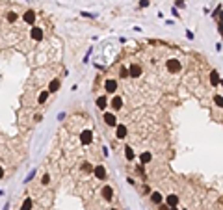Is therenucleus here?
<instances>
[{"label":"nucleus","instance_id":"nucleus-1","mask_svg":"<svg viewBox=\"0 0 223 210\" xmlns=\"http://www.w3.org/2000/svg\"><path fill=\"white\" fill-rule=\"evenodd\" d=\"M104 89H106V93H108V95H114V93L117 91V80L108 78L106 82H104Z\"/></svg>","mask_w":223,"mask_h":210},{"label":"nucleus","instance_id":"nucleus-2","mask_svg":"<svg viewBox=\"0 0 223 210\" xmlns=\"http://www.w3.org/2000/svg\"><path fill=\"white\" fill-rule=\"evenodd\" d=\"M180 69H182V65H180L179 60H167V71L169 73H180Z\"/></svg>","mask_w":223,"mask_h":210},{"label":"nucleus","instance_id":"nucleus-3","mask_svg":"<svg viewBox=\"0 0 223 210\" xmlns=\"http://www.w3.org/2000/svg\"><path fill=\"white\" fill-rule=\"evenodd\" d=\"M93 141V132L91 130H82V134H80V143L82 145H89V143H91Z\"/></svg>","mask_w":223,"mask_h":210},{"label":"nucleus","instance_id":"nucleus-4","mask_svg":"<svg viewBox=\"0 0 223 210\" xmlns=\"http://www.w3.org/2000/svg\"><path fill=\"white\" fill-rule=\"evenodd\" d=\"M128 76H132V78H139V76H141V65L139 63H130Z\"/></svg>","mask_w":223,"mask_h":210},{"label":"nucleus","instance_id":"nucleus-5","mask_svg":"<svg viewBox=\"0 0 223 210\" xmlns=\"http://www.w3.org/2000/svg\"><path fill=\"white\" fill-rule=\"evenodd\" d=\"M93 173H95V177L99 179V180H106V169H104V166L97 164V166L93 167Z\"/></svg>","mask_w":223,"mask_h":210},{"label":"nucleus","instance_id":"nucleus-6","mask_svg":"<svg viewBox=\"0 0 223 210\" xmlns=\"http://www.w3.org/2000/svg\"><path fill=\"white\" fill-rule=\"evenodd\" d=\"M108 106H112V108H114L115 112H117V110H121V108H123V97H119V95H114V97H112V102L108 104Z\"/></svg>","mask_w":223,"mask_h":210},{"label":"nucleus","instance_id":"nucleus-7","mask_svg":"<svg viewBox=\"0 0 223 210\" xmlns=\"http://www.w3.org/2000/svg\"><path fill=\"white\" fill-rule=\"evenodd\" d=\"M36 15H37V13L34 11V9H28L24 15H23V20H24L26 24H34V23H36V19H37Z\"/></svg>","mask_w":223,"mask_h":210},{"label":"nucleus","instance_id":"nucleus-8","mask_svg":"<svg viewBox=\"0 0 223 210\" xmlns=\"http://www.w3.org/2000/svg\"><path fill=\"white\" fill-rule=\"evenodd\" d=\"M128 134V130H127V125H115V136L119 138V139H125Z\"/></svg>","mask_w":223,"mask_h":210},{"label":"nucleus","instance_id":"nucleus-9","mask_svg":"<svg viewBox=\"0 0 223 210\" xmlns=\"http://www.w3.org/2000/svg\"><path fill=\"white\" fill-rule=\"evenodd\" d=\"M101 195H102L106 201H112V197H114V188H112L110 184H106V186L101 190Z\"/></svg>","mask_w":223,"mask_h":210},{"label":"nucleus","instance_id":"nucleus-10","mask_svg":"<svg viewBox=\"0 0 223 210\" xmlns=\"http://www.w3.org/2000/svg\"><path fill=\"white\" fill-rule=\"evenodd\" d=\"M104 123H106L108 127H115V125H117L115 114H110V112H106V114H104Z\"/></svg>","mask_w":223,"mask_h":210},{"label":"nucleus","instance_id":"nucleus-11","mask_svg":"<svg viewBox=\"0 0 223 210\" xmlns=\"http://www.w3.org/2000/svg\"><path fill=\"white\" fill-rule=\"evenodd\" d=\"M30 32H32L30 36H32V39H34V41H41V39H43V30H41L39 26H34Z\"/></svg>","mask_w":223,"mask_h":210},{"label":"nucleus","instance_id":"nucleus-12","mask_svg":"<svg viewBox=\"0 0 223 210\" xmlns=\"http://www.w3.org/2000/svg\"><path fill=\"white\" fill-rule=\"evenodd\" d=\"M97 108L99 110H106L108 108V97L106 95H101L99 99H97Z\"/></svg>","mask_w":223,"mask_h":210},{"label":"nucleus","instance_id":"nucleus-13","mask_svg":"<svg viewBox=\"0 0 223 210\" xmlns=\"http://www.w3.org/2000/svg\"><path fill=\"white\" fill-rule=\"evenodd\" d=\"M152 160V155L149 151H145V152H141V155H139V162H141V166H145V164H149Z\"/></svg>","mask_w":223,"mask_h":210},{"label":"nucleus","instance_id":"nucleus-14","mask_svg":"<svg viewBox=\"0 0 223 210\" xmlns=\"http://www.w3.org/2000/svg\"><path fill=\"white\" fill-rule=\"evenodd\" d=\"M151 201L154 203V205H162L164 197H162V193H160V192H152V193H151Z\"/></svg>","mask_w":223,"mask_h":210},{"label":"nucleus","instance_id":"nucleus-15","mask_svg":"<svg viewBox=\"0 0 223 210\" xmlns=\"http://www.w3.org/2000/svg\"><path fill=\"white\" fill-rule=\"evenodd\" d=\"M60 86H61L60 80H58V78H54V80L50 82V86H48V93H56V91L60 89Z\"/></svg>","mask_w":223,"mask_h":210},{"label":"nucleus","instance_id":"nucleus-16","mask_svg":"<svg viewBox=\"0 0 223 210\" xmlns=\"http://www.w3.org/2000/svg\"><path fill=\"white\" fill-rule=\"evenodd\" d=\"M210 84L216 88V86H219V73L218 71H212L210 73Z\"/></svg>","mask_w":223,"mask_h":210},{"label":"nucleus","instance_id":"nucleus-17","mask_svg":"<svg viewBox=\"0 0 223 210\" xmlns=\"http://www.w3.org/2000/svg\"><path fill=\"white\" fill-rule=\"evenodd\" d=\"M32 206H34V201L30 197H26L23 201V205H20V210H32Z\"/></svg>","mask_w":223,"mask_h":210},{"label":"nucleus","instance_id":"nucleus-18","mask_svg":"<svg viewBox=\"0 0 223 210\" xmlns=\"http://www.w3.org/2000/svg\"><path fill=\"white\" fill-rule=\"evenodd\" d=\"M17 19H19V15H17L15 11H8V13H6V20H8L9 24L11 23H17Z\"/></svg>","mask_w":223,"mask_h":210},{"label":"nucleus","instance_id":"nucleus-19","mask_svg":"<svg viewBox=\"0 0 223 210\" xmlns=\"http://www.w3.org/2000/svg\"><path fill=\"white\" fill-rule=\"evenodd\" d=\"M165 201H167V206H177V203H179V197H177V195H173V193H171V195H167V199H165Z\"/></svg>","mask_w":223,"mask_h":210},{"label":"nucleus","instance_id":"nucleus-20","mask_svg":"<svg viewBox=\"0 0 223 210\" xmlns=\"http://www.w3.org/2000/svg\"><path fill=\"white\" fill-rule=\"evenodd\" d=\"M125 156H127V160L130 162V160H134V151H132V147H125Z\"/></svg>","mask_w":223,"mask_h":210},{"label":"nucleus","instance_id":"nucleus-21","mask_svg":"<svg viewBox=\"0 0 223 210\" xmlns=\"http://www.w3.org/2000/svg\"><path fill=\"white\" fill-rule=\"evenodd\" d=\"M48 95H50L48 91H41V93H39V97H37V102H39V104H45V102H47V99H48Z\"/></svg>","mask_w":223,"mask_h":210},{"label":"nucleus","instance_id":"nucleus-22","mask_svg":"<svg viewBox=\"0 0 223 210\" xmlns=\"http://www.w3.org/2000/svg\"><path fill=\"white\" fill-rule=\"evenodd\" d=\"M219 13H221V4H218V8H216V9L212 11V17H214V20H219Z\"/></svg>","mask_w":223,"mask_h":210},{"label":"nucleus","instance_id":"nucleus-23","mask_svg":"<svg viewBox=\"0 0 223 210\" xmlns=\"http://www.w3.org/2000/svg\"><path fill=\"white\" fill-rule=\"evenodd\" d=\"M82 171H84V173H91V171H93V167H91V164L84 162V164H82Z\"/></svg>","mask_w":223,"mask_h":210},{"label":"nucleus","instance_id":"nucleus-24","mask_svg":"<svg viewBox=\"0 0 223 210\" xmlns=\"http://www.w3.org/2000/svg\"><path fill=\"white\" fill-rule=\"evenodd\" d=\"M119 76H121V78H127V76H128V69L127 67H121L119 69Z\"/></svg>","mask_w":223,"mask_h":210},{"label":"nucleus","instance_id":"nucleus-25","mask_svg":"<svg viewBox=\"0 0 223 210\" xmlns=\"http://www.w3.org/2000/svg\"><path fill=\"white\" fill-rule=\"evenodd\" d=\"M214 101H216V104H218L219 108L223 106V97H221V95H216V97H214Z\"/></svg>","mask_w":223,"mask_h":210},{"label":"nucleus","instance_id":"nucleus-26","mask_svg":"<svg viewBox=\"0 0 223 210\" xmlns=\"http://www.w3.org/2000/svg\"><path fill=\"white\" fill-rule=\"evenodd\" d=\"M36 173H37L36 169H34V171H30V173H28V177H26V180H24V182H30V180H32L34 177H36Z\"/></svg>","mask_w":223,"mask_h":210},{"label":"nucleus","instance_id":"nucleus-27","mask_svg":"<svg viewBox=\"0 0 223 210\" xmlns=\"http://www.w3.org/2000/svg\"><path fill=\"white\" fill-rule=\"evenodd\" d=\"M41 182H43V184H48V182H50V175L45 173V175H43V180H41Z\"/></svg>","mask_w":223,"mask_h":210},{"label":"nucleus","instance_id":"nucleus-28","mask_svg":"<svg viewBox=\"0 0 223 210\" xmlns=\"http://www.w3.org/2000/svg\"><path fill=\"white\" fill-rule=\"evenodd\" d=\"M82 17H87V19H95V15H91V13H87V11H82Z\"/></svg>","mask_w":223,"mask_h":210},{"label":"nucleus","instance_id":"nucleus-29","mask_svg":"<svg viewBox=\"0 0 223 210\" xmlns=\"http://www.w3.org/2000/svg\"><path fill=\"white\" fill-rule=\"evenodd\" d=\"M139 6H141V8H147V6H149V0H139Z\"/></svg>","mask_w":223,"mask_h":210},{"label":"nucleus","instance_id":"nucleus-30","mask_svg":"<svg viewBox=\"0 0 223 210\" xmlns=\"http://www.w3.org/2000/svg\"><path fill=\"white\" fill-rule=\"evenodd\" d=\"M177 6H179V8H184V6H186V2H184V0H177V2H175Z\"/></svg>","mask_w":223,"mask_h":210},{"label":"nucleus","instance_id":"nucleus-31","mask_svg":"<svg viewBox=\"0 0 223 210\" xmlns=\"http://www.w3.org/2000/svg\"><path fill=\"white\" fill-rule=\"evenodd\" d=\"M41 119H43V115H41V114H37L36 117H34V121H37V123H39V121H41Z\"/></svg>","mask_w":223,"mask_h":210},{"label":"nucleus","instance_id":"nucleus-32","mask_svg":"<svg viewBox=\"0 0 223 210\" xmlns=\"http://www.w3.org/2000/svg\"><path fill=\"white\" fill-rule=\"evenodd\" d=\"M160 210H169V206H165V205H162V206H160Z\"/></svg>","mask_w":223,"mask_h":210},{"label":"nucleus","instance_id":"nucleus-33","mask_svg":"<svg viewBox=\"0 0 223 210\" xmlns=\"http://www.w3.org/2000/svg\"><path fill=\"white\" fill-rule=\"evenodd\" d=\"M0 179H4V169L0 167Z\"/></svg>","mask_w":223,"mask_h":210},{"label":"nucleus","instance_id":"nucleus-34","mask_svg":"<svg viewBox=\"0 0 223 210\" xmlns=\"http://www.w3.org/2000/svg\"><path fill=\"white\" fill-rule=\"evenodd\" d=\"M169 210H179V208L177 206H169Z\"/></svg>","mask_w":223,"mask_h":210},{"label":"nucleus","instance_id":"nucleus-35","mask_svg":"<svg viewBox=\"0 0 223 210\" xmlns=\"http://www.w3.org/2000/svg\"><path fill=\"white\" fill-rule=\"evenodd\" d=\"M112 210H115V208H112Z\"/></svg>","mask_w":223,"mask_h":210}]
</instances>
